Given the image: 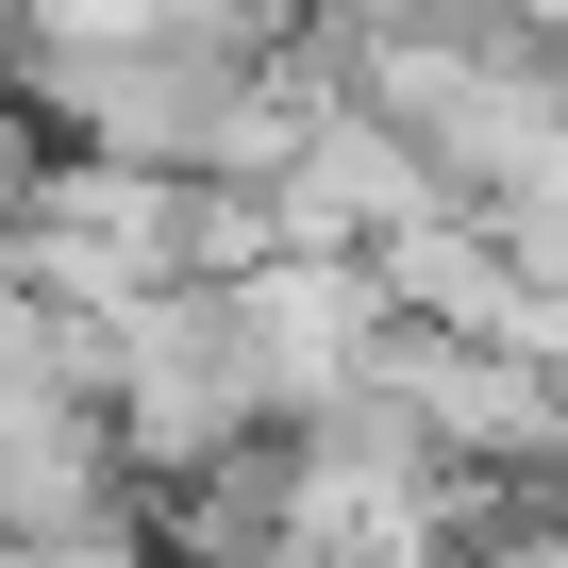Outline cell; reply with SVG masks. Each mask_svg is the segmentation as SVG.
<instances>
[{"mask_svg": "<svg viewBox=\"0 0 568 568\" xmlns=\"http://www.w3.org/2000/svg\"><path fill=\"white\" fill-rule=\"evenodd\" d=\"M368 385H385V402L435 435V468L485 485L501 518H518V501H568V385H551L535 352H501V335H435V318H385Z\"/></svg>", "mask_w": 568, "mask_h": 568, "instance_id": "cell-2", "label": "cell"}, {"mask_svg": "<svg viewBox=\"0 0 568 568\" xmlns=\"http://www.w3.org/2000/svg\"><path fill=\"white\" fill-rule=\"evenodd\" d=\"M485 234H501L535 284H568V151H551L535 184H501V201H485Z\"/></svg>", "mask_w": 568, "mask_h": 568, "instance_id": "cell-5", "label": "cell"}, {"mask_svg": "<svg viewBox=\"0 0 568 568\" xmlns=\"http://www.w3.org/2000/svg\"><path fill=\"white\" fill-rule=\"evenodd\" d=\"M234 318H251V368H267V418H318L335 385H368V352H385V284H368V251H267V267H234Z\"/></svg>", "mask_w": 568, "mask_h": 568, "instance_id": "cell-4", "label": "cell"}, {"mask_svg": "<svg viewBox=\"0 0 568 568\" xmlns=\"http://www.w3.org/2000/svg\"><path fill=\"white\" fill-rule=\"evenodd\" d=\"M101 418H118V468H151V485L267 435V368H251L234 284H134L101 318Z\"/></svg>", "mask_w": 568, "mask_h": 568, "instance_id": "cell-1", "label": "cell"}, {"mask_svg": "<svg viewBox=\"0 0 568 568\" xmlns=\"http://www.w3.org/2000/svg\"><path fill=\"white\" fill-rule=\"evenodd\" d=\"M251 184H267V234H284V251H385L402 217H435V201H452V184L418 168V134H402L385 101H352V68L302 101V134H284Z\"/></svg>", "mask_w": 568, "mask_h": 568, "instance_id": "cell-3", "label": "cell"}, {"mask_svg": "<svg viewBox=\"0 0 568 568\" xmlns=\"http://www.w3.org/2000/svg\"><path fill=\"white\" fill-rule=\"evenodd\" d=\"M0 68H18V0H0Z\"/></svg>", "mask_w": 568, "mask_h": 568, "instance_id": "cell-7", "label": "cell"}, {"mask_svg": "<svg viewBox=\"0 0 568 568\" xmlns=\"http://www.w3.org/2000/svg\"><path fill=\"white\" fill-rule=\"evenodd\" d=\"M518 18H535V34H551V51H568V0H518Z\"/></svg>", "mask_w": 568, "mask_h": 568, "instance_id": "cell-6", "label": "cell"}]
</instances>
